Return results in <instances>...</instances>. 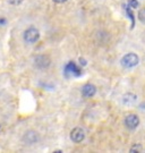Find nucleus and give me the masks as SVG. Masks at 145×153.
<instances>
[{
	"label": "nucleus",
	"mask_w": 145,
	"mask_h": 153,
	"mask_svg": "<svg viewBox=\"0 0 145 153\" xmlns=\"http://www.w3.org/2000/svg\"><path fill=\"white\" fill-rule=\"evenodd\" d=\"M120 62H121L123 67L132 68V67H135L136 65H138V62H139V58H138V56H137L136 53L130 52V53H127V55H125L124 57L121 58Z\"/></svg>",
	"instance_id": "nucleus-1"
},
{
	"label": "nucleus",
	"mask_w": 145,
	"mask_h": 153,
	"mask_svg": "<svg viewBox=\"0 0 145 153\" xmlns=\"http://www.w3.org/2000/svg\"><path fill=\"white\" fill-rule=\"evenodd\" d=\"M40 39V32L35 27H29L24 32V40L26 43L33 44Z\"/></svg>",
	"instance_id": "nucleus-2"
},
{
	"label": "nucleus",
	"mask_w": 145,
	"mask_h": 153,
	"mask_svg": "<svg viewBox=\"0 0 145 153\" xmlns=\"http://www.w3.org/2000/svg\"><path fill=\"white\" fill-rule=\"evenodd\" d=\"M65 75L66 76H81L82 75V69L77 67V65L75 62L70 61L65 67Z\"/></svg>",
	"instance_id": "nucleus-3"
},
{
	"label": "nucleus",
	"mask_w": 145,
	"mask_h": 153,
	"mask_svg": "<svg viewBox=\"0 0 145 153\" xmlns=\"http://www.w3.org/2000/svg\"><path fill=\"white\" fill-rule=\"evenodd\" d=\"M51 64V60L48 56L46 55H40V56H36L35 59H34V65L36 66L40 69H44V68H48Z\"/></svg>",
	"instance_id": "nucleus-4"
},
{
	"label": "nucleus",
	"mask_w": 145,
	"mask_h": 153,
	"mask_svg": "<svg viewBox=\"0 0 145 153\" xmlns=\"http://www.w3.org/2000/svg\"><path fill=\"white\" fill-rule=\"evenodd\" d=\"M125 125L128 129H135L139 125V118L138 116L130 114L125 118Z\"/></svg>",
	"instance_id": "nucleus-5"
},
{
	"label": "nucleus",
	"mask_w": 145,
	"mask_h": 153,
	"mask_svg": "<svg viewBox=\"0 0 145 153\" xmlns=\"http://www.w3.org/2000/svg\"><path fill=\"white\" fill-rule=\"evenodd\" d=\"M85 138V133L82 128L76 127L74 128L71 132H70V140L74 142V143H81L83 140Z\"/></svg>",
	"instance_id": "nucleus-6"
},
{
	"label": "nucleus",
	"mask_w": 145,
	"mask_h": 153,
	"mask_svg": "<svg viewBox=\"0 0 145 153\" xmlns=\"http://www.w3.org/2000/svg\"><path fill=\"white\" fill-rule=\"evenodd\" d=\"M97 93V87L91 84V83H87L85 85H83L82 87V95L86 99H90V98H93Z\"/></svg>",
	"instance_id": "nucleus-7"
},
{
	"label": "nucleus",
	"mask_w": 145,
	"mask_h": 153,
	"mask_svg": "<svg viewBox=\"0 0 145 153\" xmlns=\"http://www.w3.org/2000/svg\"><path fill=\"white\" fill-rule=\"evenodd\" d=\"M24 142L26 144H34L38 142L39 137H38V133L33 132V131H29V132H26L24 137H23Z\"/></svg>",
	"instance_id": "nucleus-8"
},
{
	"label": "nucleus",
	"mask_w": 145,
	"mask_h": 153,
	"mask_svg": "<svg viewBox=\"0 0 145 153\" xmlns=\"http://www.w3.org/2000/svg\"><path fill=\"white\" fill-rule=\"evenodd\" d=\"M136 100H137V96L133 93H127L123 96V103L124 105H133Z\"/></svg>",
	"instance_id": "nucleus-9"
},
{
	"label": "nucleus",
	"mask_w": 145,
	"mask_h": 153,
	"mask_svg": "<svg viewBox=\"0 0 145 153\" xmlns=\"http://www.w3.org/2000/svg\"><path fill=\"white\" fill-rule=\"evenodd\" d=\"M126 11H127V15H128V17L132 19V29H133V27H134V25H135V18H134V14L132 13L130 7H127Z\"/></svg>",
	"instance_id": "nucleus-10"
},
{
	"label": "nucleus",
	"mask_w": 145,
	"mask_h": 153,
	"mask_svg": "<svg viewBox=\"0 0 145 153\" xmlns=\"http://www.w3.org/2000/svg\"><path fill=\"white\" fill-rule=\"evenodd\" d=\"M142 150H143V147H142V145L141 144H135V145H133L132 147H130V152H142Z\"/></svg>",
	"instance_id": "nucleus-11"
},
{
	"label": "nucleus",
	"mask_w": 145,
	"mask_h": 153,
	"mask_svg": "<svg viewBox=\"0 0 145 153\" xmlns=\"http://www.w3.org/2000/svg\"><path fill=\"white\" fill-rule=\"evenodd\" d=\"M138 19L143 23V24H145V8H142V9L138 11Z\"/></svg>",
	"instance_id": "nucleus-12"
},
{
	"label": "nucleus",
	"mask_w": 145,
	"mask_h": 153,
	"mask_svg": "<svg viewBox=\"0 0 145 153\" xmlns=\"http://www.w3.org/2000/svg\"><path fill=\"white\" fill-rule=\"evenodd\" d=\"M137 6H138V1H137V0H129V1H128V7L136 8Z\"/></svg>",
	"instance_id": "nucleus-13"
},
{
	"label": "nucleus",
	"mask_w": 145,
	"mask_h": 153,
	"mask_svg": "<svg viewBox=\"0 0 145 153\" xmlns=\"http://www.w3.org/2000/svg\"><path fill=\"white\" fill-rule=\"evenodd\" d=\"M8 2H9L10 5H14V6H18V5H20V4L23 2V0H8Z\"/></svg>",
	"instance_id": "nucleus-14"
},
{
	"label": "nucleus",
	"mask_w": 145,
	"mask_h": 153,
	"mask_svg": "<svg viewBox=\"0 0 145 153\" xmlns=\"http://www.w3.org/2000/svg\"><path fill=\"white\" fill-rule=\"evenodd\" d=\"M6 25H7V19L0 17V26H6Z\"/></svg>",
	"instance_id": "nucleus-15"
},
{
	"label": "nucleus",
	"mask_w": 145,
	"mask_h": 153,
	"mask_svg": "<svg viewBox=\"0 0 145 153\" xmlns=\"http://www.w3.org/2000/svg\"><path fill=\"white\" fill-rule=\"evenodd\" d=\"M67 0H53V2H56V4H64V2H66Z\"/></svg>",
	"instance_id": "nucleus-16"
},
{
	"label": "nucleus",
	"mask_w": 145,
	"mask_h": 153,
	"mask_svg": "<svg viewBox=\"0 0 145 153\" xmlns=\"http://www.w3.org/2000/svg\"><path fill=\"white\" fill-rule=\"evenodd\" d=\"M1 131H2V126H1V124H0V133H1Z\"/></svg>",
	"instance_id": "nucleus-17"
}]
</instances>
